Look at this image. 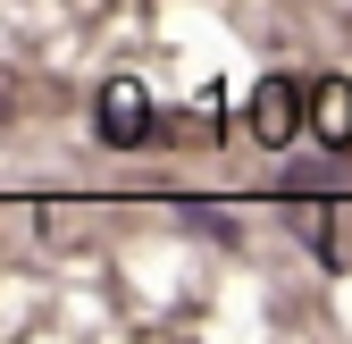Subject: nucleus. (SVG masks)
Segmentation results:
<instances>
[{"label": "nucleus", "mask_w": 352, "mask_h": 344, "mask_svg": "<svg viewBox=\"0 0 352 344\" xmlns=\"http://www.w3.org/2000/svg\"><path fill=\"white\" fill-rule=\"evenodd\" d=\"M243 126H252V143L285 151L302 126H311V93H302L294 76H260V84H252V109H243Z\"/></svg>", "instance_id": "nucleus-1"}, {"label": "nucleus", "mask_w": 352, "mask_h": 344, "mask_svg": "<svg viewBox=\"0 0 352 344\" xmlns=\"http://www.w3.org/2000/svg\"><path fill=\"white\" fill-rule=\"evenodd\" d=\"M93 126H101V143H118V151H135L143 135H151V101H143V84H101V101H93Z\"/></svg>", "instance_id": "nucleus-2"}, {"label": "nucleus", "mask_w": 352, "mask_h": 344, "mask_svg": "<svg viewBox=\"0 0 352 344\" xmlns=\"http://www.w3.org/2000/svg\"><path fill=\"white\" fill-rule=\"evenodd\" d=\"M311 126H319L327 151H352V84L344 76H319L311 84Z\"/></svg>", "instance_id": "nucleus-3"}, {"label": "nucleus", "mask_w": 352, "mask_h": 344, "mask_svg": "<svg viewBox=\"0 0 352 344\" xmlns=\"http://www.w3.org/2000/svg\"><path fill=\"white\" fill-rule=\"evenodd\" d=\"M0 118H9V109H0Z\"/></svg>", "instance_id": "nucleus-4"}]
</instances>
